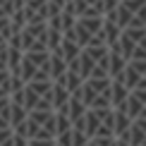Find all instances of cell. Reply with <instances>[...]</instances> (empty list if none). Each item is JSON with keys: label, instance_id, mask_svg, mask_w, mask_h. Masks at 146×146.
I'll list each match as a JSON object with an SVG mask.
<instances>
[{"label": "cell", "instance_id": "cell-6", "mask_svg": "<svg viewBox=\"0 0 146 146\" xmlns=\"http://www.w3.org/2000/svg\"><path fill=\"white\" fill-rule=\"evenodd\" d=\"M101 125H103V120H101L98 110L89 108V110H86V134H89V137H96V132H98Z\"/></svg>", "mask_w": 146, "mask_h": 146}, {"label": "cell", "instance_id": "cell-10", "mask_svg": "<svg viewBox=\"0 0 146 146\" xmlns=\"http://www.w3.org/2000/svg\"><path fill=\"white\" fill-rule=\"evenodd\" d=\"M58 146H60V144H58Z\"/></svg>", "mask_w": 146, "mask_h": 146}, {"label": "cell", "instance_id": "cell-4", "mask_svg": "<svg viewBox=\"0 0 146 146\" xmlns=\"http://www.w3.org/2000/svg\"><path fill=\"white\" fill-rule=\"evenodd\" d=\"M55 82H58V84H62V86L67 89V91H72V94H74V91H77V89H79V86L84 84V79H82V74H77V72L67 70V72H65L62 77H58Z\"/></svg>", "mask_w": 146, "mask_h": 146}, {"label": "cell", "instance_id": "cell-5", "mask_svg": "<svg viewBox=\"0 0 146 146\" xmlns=\"http://www.w3.org/2000/svg\"><path fill=\"white\" fill-rule=\"evenodd\" d=\"M144 108H146V103H144L141 98H139V96L134 94V91H132V94H129V98H127V106H125V110H127V113L132 115V117L137 120L139 115L144 113Z\"/></svg>", "mask_w": 146, "mask_h": 146}, {"label": "cell", "instance_id": "cell-3", "mask_svg": "<svg viewBox=\"0 0 146 146\" xmlns=\"http://www.w3.org/2000/svg\"><path fill=\"white\" fill-rule=\"evenodd\" d=\"M132 125H134V117H132L127 110H115V137H125L127 132L132 129Z\"/></svg>", "mask_w": 146, "mask_h": 146}, {"label": "cell", "instance_id": "cell-9", "mask_svg": "<svg viewBox=\"0 0 146 146\" xmlns=\"http://www.w3.org/2000/svg\"><path fill=\"white\" fill-rule=\"evenodd\" d=\"M117 146H132V144L127 141V139H117Z\"/></svg>", "mask_w": 146, "mask_h": 146}, {"label": "cell", "instance_id": "cell-7", "mask_svg": "<svg viewBox=\"0 0 146 146\" xmlns=\"http://www.w3.org/2000/svg\"><path fill=\"white\" fill-rule=\"evenodd\" d=\"M29 120V110L24 106H19V103H12V129H15L17 125L27 122Z\"/></svg>", "mask_w": 146, "mask_h": 146}, {"label": "cell", "instance_id": "cell-8", "mask_svg": "<svg viewBox=\"0 0 146 146\" xmlns=\"http://www.w3.org/2000/svg\"><path fill=\"white\" fill-rule=\"evenodd\" d=\"M74 129V122H72V117L67 113H58V134H65V132ZM58 139V137H55Z\"/></svg>", "mask_w": 146, "mask_h": 146}, {"label": "cell", "instance_id": "cell-2", "mask_svg": "<svg viewBox=\"0 0 146 146\" xmlns=\"http://www.w3.org/2000/svg\"><path fill=\"white\" fill-rule=\"evenodd\" d=\"M110 91H113V108L115 110H125V106H127V98H129V94L132 91L125 86L120 79H113V86H110Z\"/></svg>", "mask_w": 146, "mask_h": 146}, {"label": "cell", "instance_id": "cell-1", "mask_svg": "<svg viewBox=\"0 0 146 146\" xmlns=\"http://www.w3.org/2000/svg\"><path fill=\"white\" fill-rule=\"evenodd\" d=\"M70 98H72V91H67L62 84L53 82V108H55V113H67Z\"/></svg>", "mask_w": 146, "mask_h": 146}]
</instances>
